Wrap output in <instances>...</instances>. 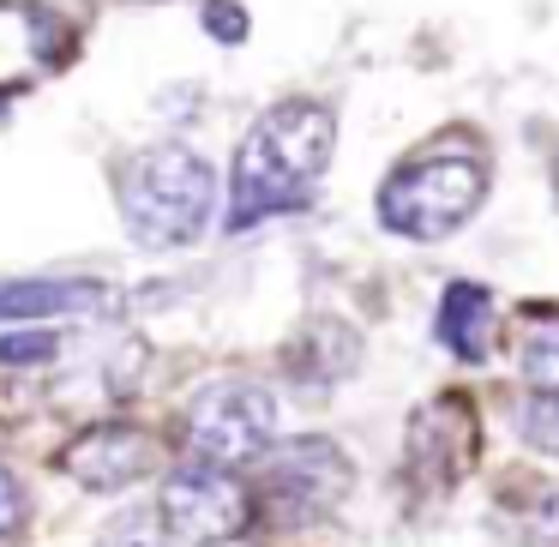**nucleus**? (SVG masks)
I'll use <instances>...</instances> for the list:
<instances>
[{"label":"nucleus","mask_w":559,"mask_h":547,"mask_svg":"<svg viewBox=\"0 0 559 547\" xmlns=\"http://www.w3.org/2000/svg\"><path fill=\"white\" fill-rule=\"evenodd\" d=\"M217 205V175L187 145H151L121 175V223L145 247H187L205 235Z\"/></svg>","instance_id":"obj_2"},{"label":"nucleus","mask_w":559,"mask_h":547,"mask_svg":"<svg viewBox=\"0 0 559 547\" xmlns=\"http://www.w3.org/2000/svg\"><path fill=\"white\" fill-rule=\"evenodd\" d=\"M109 301L103 283L73 277H31V283H0V319H61V313H97Z\"/></svg>","instance_id":"obj_9"},{"label":"nucleus","mask_w":559,"mask_h":547,"mask_svg":"<svg viewBox=\"0 0 559 547\" xmlns=\"http://www.w3.org/2000/svg\"><path fill=\"white\" fill-rule=\"evenodd\" d=\"M523 439L535 451H559V391H535L530 415H523Z\"/></svg>","instance_id":"obj_13"},{"label":"nucleus","mask_w":559,"mask_h":547,"mask_svg":"<svg viewBox=\"0 0 559 547\" xmlns=\"http://www.w3.org/2000/svg\"><path fill=\"white\" fill-rule=\"evenodd\" d=\"M61 469L73 475L79 487H91V494H115V487H133L157 469V439H151L145 427H127V421L85 427V433L67 445Z\"/></svg>","instance_id":"obj_8"},{"label":"nucleus","mask_w":559,"mask_h":547,"mask_svg":"<svg viewBox=\"0 0 559 547\" xmlns=\"http://www.w3.org/2000/svg\"><path fill=\"white\" fill-rule=\"evenodd\" d=\"M481 199L487 169L475 157H421L379 187V223L403 241H445L481 211Z\"/></svg>","instance_id":"obj_3"},{"label":"nucleus","mask_w":559,"mask_h":547,"mask_svg":"<svg viewBox=\"0 0 559 547\" xmlns=\"http://www.w3.org/2000/svg\"><path fill=\"white\" fill-rule=\"evenodd\" d=\"M163 523H169V535L187 547H223V542H235V535H247V523H253V494L235 481V469L193 457L187 469L169 475V487H163Z\"/></svg>","instance_id":"obj_5"},{"label":"nucleus","mask_w":559,"mask_h":547,"mask_svg":"<svg viewBox=\"0 0 559 547\" xmlns=\"http://www.w3.org/2000/svg\"><path fill=\"white\" fill-rule=\"evenodd\" d=\"M271 433H277V403L247 379L199 391L193 409H187V451L199 463H223V469L259 463L271 451Z\"/></svg>","instance_id":"obj_4"},{"label":"nucleus","mask_w":559,"mask_h":547,"mask_svg":"<svg viewBox=\"0 0 559 547\" xmlns=\"http://www.w3.org/2000/svg\"><path fill=\"white\" fill-rule=\"evenodd\" d=\"M67 55H73V31L61 13H49L37 0H0V91L55 73Z\"/></svg>","instance_id":"obj_7"},{"label":"nucleus","mask_w":559,"mask_h":547,"mask_svg":"<svg viewBox=\"0 0 559 547\" xmlns=\"http://www.w3.org/2000/svg\"><path fill=\"white\" fill-rule=\"evenodd\" d=\"M259 481L277 499L283 518L307 523V518L337 511L355 475H349V457L331 439H289V445H271V457L259 463Z\"/></svg>","instance_id":"obj_6"},{"label":"nucleus","mask_w":559,"mask_h":547,"mask_svg":"<svg viewBox=\"0 0 559 547\" xmlns=\"http://www.w3.org/2000/svg\"><path fill=\"white\" fill-rule=\"evenodd\" d=\"M175 535H169V523H163V506L151 511V506H127V511H115L109 523H103V535H97V547H169Z\"/></svg>","instance_id":"obj_12"},{"label":"nucleus","mask_w":559,"mask_h":547,"mask_svg":"<svg viewBox=\"0 0 559 547\" xmlns=\"http://www.w3.org/2000/svg\"><path fill=\"white\" fill-rule=\"evenodd\" d=\"M19 523H25V494H19L13 475L0 469V535H13Z\"/></svg>","instance_id":"obj_16"},{"label":"nucleus","mask_w":559,"mask_h":547,"mask_svg":"<svg viewBox=\"0 0 559 547\" xmlns=\"http://www.w3.org/2000/svg\"><path fill=\"white\" fill-rule=\"evenodd\" d=\"M439 343L463 361H487V343H493V295L481 283H451L445 301H439Z\"/></svg>","instance_id":"obj_10"},{"label":"nucleus","mask_w":559,"mask_h":547,"mask_svg":"<svg viewBox=\"0 0 559 547\" xmlns=\"http://www.w3.org/2000/svg\"><path fill=\"white\" fill-rule=\"evenodd\" d=\"M43 361H55V337H49V331L0 337V367H43Z\"/></svg>","instance_id":"obj_14"},{"label":"nucleus","mask_w":559,"mask_h":547,"mask_svg":"<svg viewBox=\"0 0 559 547\" xmlns=\"http://www.w3.org/2000/svg\"><path fill=\"white\" fill-rule=\"evenodd\" d=\"M331 151H337V121L319 103H277L271 115H259L235 151L229 229H253L265 217L301 211L325 181Z\"/></svg>","instance_id":"obj_1"},{"label":"nucleus","mask_w":559,"mask_h":547,"mask_svg":"<svg viewBox=\"0 0 559 547\" xmlns=\"http://www.w3.org/2000/svg\"><path fill=\"white\" fill-rule=\"evenodd\" d=\"M518 373L530 391H559V319H535L518 337Z\"/></svg>","instance_id":"obj_11"},{"label":"nucleus","mask_w":559,"mask_h":547,"mask_svg":"<svg viewBox=\"0 0 559 547\" xmlns=\"http://www.w3.org/2000/svg\"><path fill=\"white\" fill-rule=\"evenodd\" d=\"M205 31L217 43H247V13L235 7V0H211V7H205Z\"/></svg>","instance_id":"obj_15"}]
</instances>
